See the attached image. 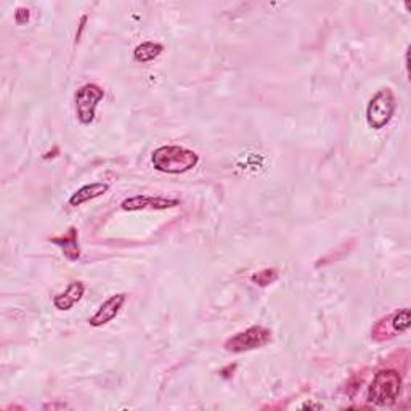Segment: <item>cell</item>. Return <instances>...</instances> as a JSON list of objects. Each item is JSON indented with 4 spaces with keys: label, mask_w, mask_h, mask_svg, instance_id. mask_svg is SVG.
<instances>
[{
    "label": "cell",
    "mask_w": 411,
    "mask_h": 411,
    "mask_svg": "<svg viewBox=\"0 0 411 411\" xmlns=\"http://www.w3.org/2000/svg\"><path fill=\"white\" fill-rule=\"evenodd\" d=\"M199 163V154L183 146H159L151 154V164L163 174H185Z\"/></svg>",
    "instance_id": "1"
},
{
    "label": "cell",
    "mask_w": 411,
    "mask_h": 411,
    "mask_svg": "<svg viewBox=\"0 0 411 411\" xmlns=\"http://www.w3.org/2000/svg\"><path fill=\"white\" fill-rule=\"evenodd\" d=\"M402 392V376L395 370L378 371L368 389V402L385 407L397 402Z\"/></svg>",
    "instance_id": "2"
},
{
    "label": "cell",
    "mask_w": 411,
    "mask_h": 411,
    "mask_svg": "<svg viewBox=\"0 0 411 411\" xmlns=\"http://www.w3.org/2000/svg\"><path fill=\"white\" fill-rule=\"evenodd\" d=\"M395 110H397V101H395L394 92L389 87H384V89L376 92L368 106H366V122L371 129H383L392 121Z\"/></svg>",
    "instance_id": "3"
},
{
    "label": "cell",
    "mask_w": 411,
    "mask_h": 411,
    "mask_svg": "<svg viewBox=\"0 0 411 411\" xmlns=\"http://www.w3.org/2000/svg\"><path fill=\"white\" fill-rule=\"evenodd\" d=\"M272 341V331L265 326H251L246 331L237 332V334L225 341V350L232 354H243V352L261 349Z\"/></svg>",
    "instance_id": "4"
},
{
    "label": "cell",
    "mask_w": 411,
    "mask_h": 411,
    "mask_svg": "<svg viewBox=\"0 0 411 411\" xmlns=\"http://www.w3.org/2000/svg\"><path fill=\"white\" fill-rule=\"evenodd\" d=\"M103 99H105V90L97 84H86L76 92V114L81 124L89 126L94 122L97 106Z\"/></svg>",
    "instance_id": "5"
},
{
    "label": "cell",
    "mask_w": 411,
    "mask_h": 411,
    "mask_svg": "<svg viewBox=\"0 0 411 411\" xmlns=\"http://www.w3.org/2000/svg\"><path fill=\"white\" fill-rule=\"evenodd\" d=\"M180 206L179 199L174 198H161V197H148V194H137V197L127 198L121 203L122 210H164Z\"/></svg>",
    "instance_id": "6"
},
{
    "label": "cell",
    "mask_w": 411,
    "mask_h": 411,
    "mask_svg": "<svg viewBox=\"0 0 411 411\" xmlns=\"http://www.w3.org/2000/svg\"><path fill=\"white\" fill-rule=\"evenodd\" d=\"M126 299H127V294H124V292L111 296L110 299L103 302L99 310H97L95 315L89 318V325L94 328H100L103 325H108V323L112 321L117 315H119V312H121L122 305H124Z\"/></svg>",
    "instance_id": "7"
},
{
    "label": "cell",
    "mask_w": 411,
    "mask_h": 411,
    "mask_svg": "<svg viewBox=\"0 0 411 411\" xmlns=\"http://www.w3.org/2000/svg\"><path fill=\"white\" fill-rule=\"evenodd\" d=\"M50 241L61 249L68 261H79L81 257V248H79V238H77V230L71 227L65 234L60 237L50 238Z\"/></svg>",
    "instance_id": "8"
},
{
    "label": "cell",
    "mask_w": 411,
    "mask_h": 411,
    "mask_svg": "<svg viewBox=\"0 0 411 411\" xmlns=\"http://www.w3.org/2000/svg\"><path fill=\"white\" fill-rule=\"evenodd\" d=\"M84 292H86L84 283L72 281L71 285L66 288L65 292H61V294H57L53 297V305H55L58 310H71V308L82 299Z\"/></svg>",
    "instance_id": "9"
},
{
    "label": "cell",
    "mask_w": 411,
    "mask_h": 411,
    "mask_svg": "<svg viewBox=\"0 0 411 411\" xmlns=\"http://www.w3.org/2000/svg\"><path fill=\"white\" fill-rule=\"evenodd\" d=\"M108 190H110V185L103 183V182L84 185V187L77 190L76 193H72V197L70 198V206H72V208H77V206L89 203V201H92V199L103 197Z\"/></svg>",
    "instance_id": "10"
},
{
    "label": "cell",
    "mask_w": 411,
    "mask_h": 411,
    "mask_svg": "<svg viewBox=\"0 0 411 411\" xmlns=\"http://www.w3.org/2000/svg\"><path fill=\"white\" fill-rule=\"evenodd\" d=\"M164 52V46L158 42H143L135 47L134 60L139 63H148L158 58Z\"/></svg>",
    "instance_id": "11"
},
{
    "label": "cell",
    "mask_w": 411,
    "mask_h": 411,
    "mask_svg": "<svg viewBox=\"0 0 411 411\" xmlns=\"http://www.w3.org/2000/svg\"><path fill=\"white\" fill-rule=\"evenodd\" d=\"M411 323V315L410 308H402V310H397L394 315L389 317V326L390 330L395 332H405L410 328Z\"/></svg>",
    "instance_id": "12"
},
{
    "label": "cell",
    "mask_w": 411,
    "mask_h": 411,
    "mask_svg": "<svg viewBox=\"0 0 411 411\" xmlns=\"http://www.w3.org/2000/svg\"><path fill=\"white\" fill-rule=\"evenodd\" d=\"M278 278V270L277 268H263V270L254 273L252 275V283H256L259 286H268L272 285L273 281H275Z\"/></svg>",
    "instance_id": "13"
},
{
    "label": "cell",
    "mask_w": 411,
    "mask_h": 411,
    "mask_svg": "<svg viewBox=\"0 0 411 411\" xmlns=\"http://www.w3.org/2000/svg\"><path fill=\"white\" fill-rule=\"evenodd\" d=\"M29 17H31V13H29L26 7H18L17 12H14V21H17V24H26L29 21Z\"/></svg>",
    "instance_id": "14"
},
{
    "label": "cell",
    "mask_w": 411,
    "mask_h": 411,
    "mask_svg": "<svg viewBox=\"0 0 411 411\" xmlns=\"http://www.w3.org/2000/svg\"><path fill=\"white\" fill-rule=\"evenodd\" d=\"M86 23H87V17H82V19H81V24H79V31L76 32V43L81 41L82 32H84V29H86Z\"/></svg>",
    "instance_id": "15"
},
{
    "label": "cell",
    "mask_w": 411,
    "mask_h": 411,
    "mask_svg": "<svg viewBox=\"0 0 411 411\" xmlns=\"http://www.w3.org/2000/svg\"><path fill=\"white\" fill-rule=\"evenodd\" d=\"M302 408H321V405H313V403H305V405H302Z\"/></svg>",
    "instance_id": "16"
}]
</instances>
